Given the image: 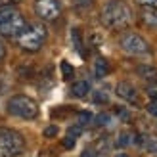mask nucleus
Instances as JSON below:
<instances>
[{"label": "nucleus", "mask_w": 157, "mask_h": 157, "mask_svg": "<svg viewBox=\"0 0 157 157\" xmlns=\"http://www.w3.org/2000/svg\"><path fill=\"white\" fill-rule=\"evenodd\" d=\"M101 23L107 29H127L132 21H134V13H132V8L123 2V0H109V2L101 8Z\"/></svg>", "instance_id": "f257e3e1"}, {"label": "nucleus", "mask_w": 157, "mask_h": 157, "mask_svg": "<svg viewBox=\"0 0 157 157\" xmlns=\"http://www.w3.org/2000/svg\"><path fill=\"white\" fill-rule=\"evenodd\" d=\"M48 31L42 23H27V27L23 29V33L15 38L17 44L27 52H38L42 48V44L46 42Z\"/></svg>", "instance_id": "f03ea898"}, {"label": "nucleus", "mask_w": 157, "mask_h": 157, "mask_svg": "<svg viewBox=\"0 0 157 157\" xmlns=\"http://www.w3.org/2000/svg\"><path fill=\"white\" fill-rule=\"evenodd\" d=\"M8 113H12L19 119H36L38 117V104L29 98V96H23V94H17V96H12L8 100Z\"/></svg>", "instance_id": "7ed1b4c3"}, {"label": "nucleus", "mask_w": 157, "mask_h": 157, "mask_svg": "<svg viewBox=\"0 0 157 157\" xmlns=\"http://www.w3.org/2000/svg\"><path fill=\"white\" fill-rule=\"evenodd\" d=\"M25 147V138L17 130L0 128V157H17Z\"/></svg>", "instance_id": "20e7f679"}, {"label": "nucleus", "mask_w": 157, "mask_h": 157, "mask_svg": "<svg viewBox=\"0 0 157 157\" xmlns=\"http://www.w3.org/2000/svg\"><path fill=\"white\" fill-rule=\"evenodd\" d=\"M119 44L127 54H130V56H146V54L151 52L150 42L138 33H124L121 36Z\"/></svg>", "instance_id": "39448f33"}, {"label": "nucleus", "mask_w": 157, "mask_h": 157, "mask_svg": "<svg viewBox=\"0 0 157 157\" xmlns=\"http://www.w3.org/2000/svg\"><path fill=\"white\" fill-rule=\"evenodd\" d=\"M27 27V19L23 17V13L17 12L12 17H8L6 21L0 23V36H8V38H17L23 29Z\"/></svg>", "instance_id": "423d86ee"}, {"label": "nucleus", "mask_w": 157, "mask_h": 157, "mask_svg": "<svg viewBox=\"0 0 157 157\" xmlns=\"http://www.w3.org/2000/svg\"><path fill=\"white\" fill-rule=\"evenodd\" d=\"M35 13L44 21H54L61 15V4L59 0H36Z\"/></svg>", "instance_id": "0eeeda50"}, {"label": "nucleus", "mask_w": 157, "mask_h": 157, "mask_svg": "<svg viewBox=\"0 0 157 157\" xmlns=\"http://www.w3.org/2000/svg\"><path fill=\"white\" fill-rule=\"evenodd\" d=\"M115 94H117L121 100L128 101V104H132V105H138V104H140V96H138L136 86L130 84V82H127V81L117 82V86H115Z\"/></svg>", "instance_id": "6e6552de"}, {"label": "nucleus", "mask_w": 157, "mask_h": 157, "mask_svg": "<svg viewBox=\"0 0 157 157\" xmlns=\"http://www.w3.org/2000/svg\"><path fill=\"white\" fill-rule=\"evenodd\" d=\"M140 19L146 27L150 29H157V10L150 6H142V12H140Z\"/></svg>", "instance_id": "1a4fd4ad"}, {"label": "nucleus", "mask_w": 157, "mask_h": 157, "mask_svg": "<svg viewBox=\"0 0 157 157\" xmlns=\"http://www.w3.org/2000/svg\"><path fill=\"white\" fill-rule=\"evenodd\" d=\"M88 92H90V82L84 81V78L75 81L71 84V94H73L75 98H84V96H88Z\"/></svg>", "instance_id": "9d476101"}, {"label": "nucleus", "mask_w": 157, "mask_h": 157, "mask_svg": "<svg viewBox=\"0 0 157 157\" xmlns=\"http://www.w3.org/2000/svg\"><path fill=\"white\" fill-rule=\"evenodd\" d=\"M136 73H138V77H142L147 82L157 81V67H153V65H138Z\"/></svg>", "instance_id": "9b49d317"}, {"label": "nucleus", "mask_w": 157, "mask_h": 157, "mask_svg": "<svg viewBox=\"0 0 157 157\" xmlns=\"http://www.w3.org/2000/svg\"><path fill=\"white\" fill-rule=\"evenodd\" d=\"M107 73H109V61L104 59V58H98L94 61V75L98 78H104Z\"/></svg>", "instance_id": "f8f14e48"}, {"label": "nucleus", "mask_w": 157, "mask_h": 157, "mask_svg": "<svg viewBox=\"0 0 157 157\" xmlns=\"http://www.w3.org/2000/svg\"><path fill=\"white\" fill-rule=\"evenodd\" d=\"M19 10L15 6H0V23L2 21H6L8 17H12L13 13H17Z\"/></svg>", "instance_id": "ddd939ff"}, {"label": "nucleus", "mask_w": 157, "mask_h": 157, "mask_svg": "<svg viewBox=\"0 0 157 157\" xmlns=\"http://www.w3.org/2000/svg\"><path fill=\"white\" fill-rule=\"evenodd\" d=\"M73 75H75V69L69 65V61H61V77L69 81V78H73Z\"/></svg>", "instance_id": "4468645a"}, {"label": "nucleus", "mask_w": 157, "mask_h": 157, "mask_svg": "<svg viewBox=\"0 0 157 157\" xmlns=\"http://www.w3.org/2000/svg\"><path fill=\"white\" fill-rule=\"evenodd\" d=\"M146 94L150 100H157V81H151L146 84Z\"/></svg>", "instance_id": "2eb2a0df"}, {"label": "nucleus", "mask_w": 157, "mask_h": 157, "mask_svg": "<svg viewBox=\"0 0 157 157\" xmlns=\"http://www.w3.org/2000/svg\"><path fill=\"white\" fill-rule=\"evenodd\" d=\"M71 38H73V44H75V48L82 54V40H81V31L78 29H73L71 31Z\"/></svg>", "instance_id": "dca6fc26"}, {"label": "nucleus", "mask_w": 157, "mask_h": 157, "mask_svg": "<svg viewBox=\"0 0 157 157\" xmlns=\"http://www.w3.org/2000/svg\"><path fill=\"white\" fill-rule=\"evenodd\" d=\"M128 144H132V134H130V132H121L119 140H117V146L124 147V146H128Z\"/></svg>", "instance_id": "f3484780"}, {"label": "nucleus", "mask_w": 157, "mask_h": 157, "mask_svg": "<svg viewBox=\"0 0 157 157\" xmlns=\"http://www.w3.org/2000/svg\"><path fill=\"white\" fill-rule=\"evenodd\" d=\"M94 121H96L98 127H107V124L111 123V115H109V113H100Z\"/></svg>", "instance_id": "a211bd4d"}, {"label": "nucleus", "mask_w": 157, "mask_h": 157, "mask_svg": "<svg viewBox=\"0 0 157 157\" xmlns=\"http://www.w3.org/2000/svg\"><path fill=\"white\" fill-rule=\"evenodd\" d=\"M94 101H96V104H107V101H109V94L104 92V90L94 92Z\"/></svg>", "instance_id": "6ab92c4d"}, {"label": "nucleus", "mask_w": 157, "mask_h": 157, "mask_svg": "<svg viewBox=\"0 0 157 157\" xmlns=\"http://www.w3.org/2000/svg\"><path fill=\"white\" fill-rule=\"evenodd\" d=\"M90 119H92V117H90L88 111H81V113H78V119H77V124H78V127H84V124L90 123Z\"/></svg>", "instance_id": "aec40b11"}, {"label": "nucleus", "mask_w": 157, "mask_h": 157, "mask_svg": "<svg viewBox=\"0 0 157 157\" xmlns=\"http://www.w3.org/2000/svg\"><path fill=\"white\" fill-rule=\"evenodd\" d=\"M146 111L150 115H153V117H157V100H151L150 104L146 105Z\"/></svg>", "instance_id": "412c9836"}, {"label": "nucleus", "mask_w": 157, "mask_h": 157, "mask_svg": "<svg viewBox=\"0 0 157 157\" xmlns=\"http://www.w3.org/2000/svg\"><path fill=\"white\" fill-rule=\"evenodd\" d=\"M75 142H77V138H73V136H65L63 138V142H61V144H63V147H67V150H71V147H75Z\"/></svg>", "instance_id": "4be33fe9"}, {"label": "nucleus", "mask_w": 157, "mask_h": 157, "mask_svg": "<svg viewBox=\"0 0 157 157\" xmlns=\"http://www.w3.org/2000/svg\"><path fill=\"white\" fill-rule=\"evenodd\" d=\"M81 132H82V127L75 124V127H71V128L67 130V134H69V136H73V138H78V136H81Z\"/></svg>", "instance_id": "5701e85b"}, {"label": "nucleus", "mask_w": 157, "mask_h": 157, "mask_svg": "<svg viewBox=\"0 0 157 157\" xmlns=\"http://www.w3.org/2000/svg\"><path fill=\"white\" fill-rule=\"evenodd\" d=\"M136 4H140V6H150V8H155V10H157V0H136Z\"/></svg>", "instance_id": "b1692460"}, {"label": "nucleus", "mask_w": 157, "mask_h": 157, "mask_svg": "<svg viewBox=\"0 0 157 157\" xmlns=\"http://www.w3.org/2000/svg\"><path fill=\"white\" fill-rule=\"evenodd\" d=\"M56 134H58V127H54V124L44 130V136H46V138H52V136H56Z\"/></svg>", "instance_id": "393cba45"}, {"label": "nucleus", "mask_w": 157, "mask_h": 157, "mask_svg": "<svg viewBox=\"0 0 157 157\" xmlns=\"http://www.w3.org/2000/svg\"><path fill=\"white\" fill-rule=\"evenodd\" d=\"M19 2H21V0H0V6H15Z\"/></svg>", "instance_id": "a878e982"}, {"label": "nucleus", "mask_w": 157, "mask_h": 157, "mask_svg": "<svg viewBox=\"0 0 157 157\" xmlns=\"http://www.w3.org/2000/svg\"><path fill=\"white\" fill-rule=\"evenodd\" d=\"M4 58H6V44L0 40V61H2Z\"/></svg>", "instance_id": "bb28decb"}, {"label": "nucleus", "mask_w": 157, "mask_h": 157, "mask_svg": "<svg viewBox=\"0 0 157 157\" xmlns=\"http://www.w3.org/2000/svg\"><path fill=\"white\" fill-rule=\"evenodd\" d=\"M81 157H96V153H94L92 150H86V151H82V155Z\"/></svg>", "instance_id": "cd10ccee"}, {"label": "nucleus", "mask_w": 157, "mask_h": 157, "mask_svg": "<svg viewBox=\"0 0 157 157\" xmlns=\"http://www.w3.org/2000/svg\"><path fill=\"white\" fill-rule=\"evenodd\" d=\"M115 157H128V155H127V153H117Z\"/></svg>", "instance_id": "c85d7f7f"}]
</instances>
